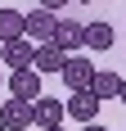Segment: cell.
<instances>
[{"mask_svg": "<svg viewBox=\"0 0 126 131\" xmlns=\"http://www.w3.org/2000/svg\"><path fill=\"white\" fill-rule=\"evenodd\" d=\"M95 77H99V68L90 63L86 54H72V59H68V68H63V86H68V95L90 91V86H95Z\"/></svg>", "mask_w": 126, "mask_h": 131, "instance_id": "cell-1", "label": "cell"}, {"mask_svg": "<svg viewBox=\"0 0 126 131\" xmlns=\"http://www.w3.org/2000/svg\"><path fill=\"white\" fill-rule=\"evenodd\" d=\"M9 100H18V104H36V100H45L41 95V72L36 68H23V72H9Z\"/></svg>", "mask_w": 126, "mask_h": 131, "instance_id": "cell-2", "label": "cell"}, {"mask_svg": "<svg viewBox=\"0 0 126 131\" xmlns=\"http://www.w3.org/2000/svg\"><path fill=\"white\" fill-rule=\"evenodd\" d=\"M54 32H59V18H54V9L36 5V9L27 14V41H32V45H54Z\"/></svg>", "mask_w": 126, "mask_h": 131, "instance_id": "cell-3", "label": "cell"}, {"mask_svg": "<svg viewBox=\"0 0 126 131\" xmlns=\"http://www.w3.org/2000/svg\"><path fill=\"white\" fill-rule=\"evenodd\" d=\"M99 95L95 91H77V95H68V118L72 122H81V127H95L99 122Z\"/></svg>", "mask_w": 126, "mask_h": 131, "instance_id": "cell-4", "label": "cell"}, {"mask_svg": "<svg viewBox=\"0 0 126 131\" xmlns=\"http://www.w3.org/2000/svg\"><path fill=\"white\" fill-rule=\"evenodd\" d=\"M63 118H68V100L45 95V100H36V104H32V122H36V127H45V131L63 127Z\"/></svg>", "mask_w": 126, "mask_h": 131, "instance_id": "cell-5", "label": "cell"}, {"mask_svg": "<svg viewBox=\"0 0 126 131\" xmlns=\"http://www.w3.org/2000/svg\"><path fill=\"white\" fill-rule=\"evenodd\" d=\"M54 45H59V50L68 54V59H72V50H81V45H86V23H81V18H59Z\"/></svg>", "mask_w": 126, "mask_h": 131, "instance_id": "cell-6", "label": "cell"}, {"mask_svg": "<svg viewBox=\"0 0 126 131\" xmlns=\"http://www.w3.org/2000/svg\"><path fill=\"white\" fill-rule=\"evenodd\" d=\"M27 127H36V122H32V104L5 100V104H0V131H27Z\"/></svg>", "mask_w": 126, "mask_h": 131, "instance_id": "cell-7", "label": "cell"}, {"mask_svg": "<svg viewBox=\"0 0 126 131\" xmlns=\"http://www.w3.org/2000/svg\"><path fill=\"white\" fill-rule=\"evenodd\" d=\"M0 59H5V63H9L14 72H23V68H32V63H36V45H32L27 36H23V41H9Z\"/></svg>", "mask_w": 126, "mask_h": 131, "instance_id": "cell-8", "label": "cell"}, {"mask_svg": "<svg viewBox=\"0 0 126 131\" xmlns=\"http://www.w3.org/2000/svg\"><path fill=\"white\" fill-rule=\"evenodd\" d=\"M23 36H27V14L5 5V9H0V41L9 45V41H23Z\"/></svg>", "mask_w": 126, "mask_h": 131, "instance_id": "cell-9", "label": "cell"}, {"mask_svg": "<svg viewBox=\"0 0 126 131\" xmlns=\"http://www.w3.org/2000/svg\"><path fill=\"white\" fill-rule=\"evenodd\" d=\"M41 72V77H45V72H59L63 77V68H68V54L59 50V45H36V63H32Z\"/></svg>", "mask_w": 126, "mask_h": 131, "instance_id": "cell-10", "label": "cell"}, {"mask_svg": "<svg viewBox=\"0 0 126 131\" xmlns=\"http://www.w3.org/2000/svg\"><path fill=\"white\" fill-rule=\"evenodd\" d=\"M90 91L99 95V100H122V77H117L113 68H99V77H95Z\"/></svg>", "mask_w": 126, "mask_h": 131, "instance_id": "cell-11", "label": "cell"}, {"mask_svg": "<svg viewBox=\"0 0 126 131\" xmlns=\"http://www.w3.org/2000/svg\"><path fill=\"white\" fill-rule=\"evenodd\" d=\"M108 45H113V27L104 23V18L86 23V50H108Z\"/></svg>", "mask_w": 126, "mask_h": 131, "instance_id": "cell-12", "label": "cell"}, {"mask_svg": "<svg viewBox=\"0 0 126 131\" xmlns=\"http://www.w3.org/2000/svg\"><path fill=\"white\" fill-rule=\"evenodd\" d=\"M81 131H108V127H99V122H95V127H81Z\"/></svg>", "mask_w": 126, "mask_h": 131, "instance_id": "cell-13", "label": "cell"}, {"mask_svg": "<svg viewBox=\"0 0 126 131\" xmlns=\"http://www.w3.org/2000/svg\"><path fill=\"white\" fill-rule=\"evenodd\" d=\"M5 86H9V77H5V72H0V91H5Z\"/></svg>", "mask_w": 126, "mask_h": 131, "instance_id": "cell-14", "label": "cell"}, {"mask_svg": "<svg viewBox=\"0 0 126 131\" xmlns=\"http://www.w3.org/2000/svg\"><path fill=\"white\" fill-rule=\"evenodd\" d=\"M122 104H126V77H122Z\"/></svg>", "mask_w": 126, "mask_h": 131, "instance_id": "cell-15", "label": "cell"}, {"mask_svg": "<svg viewBox=\"0 0 126 131\" xmlns=\"http://www.w3.org/2000/svg\"><path fill=\"white\" fill-rule=\"evenodd\" d=\"M0 54H5V41H0Z\"/></svg>", "mask_w": 126, "mask_h": 131, "instance_id": "cell-16", "label": "cell"}, {"mask_svg": "<svg viewBox=\"0 0 126 131\" xmlns=\"http://www.w3.org/2000/svg\"><path fill=\"white\" fill-rule=\"evenodd\" d=\"M54 131H68V127H54Z\"/></svg>", "mask_w": 126, "mask_h": 131, "instance_id": "cell-17", "label": "cell"}]
</instances>
